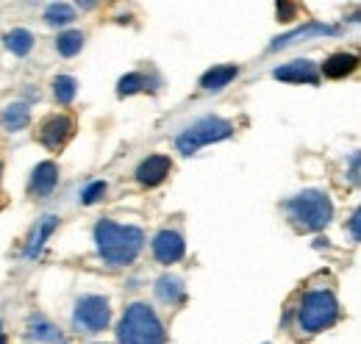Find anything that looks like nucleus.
Instances as JSON below:
<instances>
[{
	"instance_id": "f257e3e1",
	"label": "nucleus",
	"mask_w": 361,
	"mask_h": 344,
	"mask_svg": "<svg viewBox=\"0 0 361 344\" xmlns=\"http://www.w3.org/2000/svg\"><path fill=\"white\" fill-rule=\"evenodd\" d=\"M94 242H97V253L106 264L126 266L142 253L145 233L134 225H117L111 219H100L94 225Z\"/></svg>"
},
{
	"instance_id": "f03ea898",
	"label": "nucleus",
	"mask_w": 361,
	"mask_h": 344,
	"mask_svg": "<svg viewBox=\"0 0 361 344\" xmlns=\"http://www.w3.org/2000/svg\"><path fill=\"white\" fill-rule=\"evenodd\" d=\"M120 344H164V328L156 317V311L145 302H134L126 308L120 328H117Z\"/></svg>"
},
{
	"instance_id": "7ed1b4c3",
	"label": "nucleus",
	"mask_w": 361,
	"mask_h": 344,
	"mask_svg": "<svg viewBox=\"0 0 361 344\" xmlns=\"http://www.w3.org/2000/svg\"><path fill=\"white\" fill-rule=\"evenodd\" d=\"M283 209L298 231H322L334 216V206H331L328 195H322V192H303V195L286 200Z\"/></svg>"
},
{
	"instance_id": "20e7f679",
	"label": "nucleus",
	"mask_w": 361,
	"mask_h": 344,
	"mask_svg": "<svg viewBox=\"0 0 361 344\" xmlns=\"http://www.w3.org/2000/svg\"><path fill=\"white\" fill-rule=\"evenodd\" d=\"M336 317H339V302H336L331 289H317V292L303 295L300 311H298L300 331H306V333L325 331L328 325L336 322Z\"/></svg>"
},
{
	"instance_id": "39448f33",
	"label": "nucleus",
	"mask_w": 361,
	"mask_h": 344,
	"mask_svg": "<svg viewBox=\"0 0 361 344\" xmlns=\"http://www.w3.org/2000/svg\"><path fill=\"white\" fill-rule=\"evenodd\" d=\"M231 133H233V125L228 120H223V117H203V120L192 123L178 136V150L186 153V156H192V153H197L206 145H214V142L228 139Z\"/></svg>"
},
{
	"instance_id": "423d86ee",
	"label": "nucleus",
	"mask_w": 361,
	"mask_h": 344,
	"mask_svg": "<svg viewBox=\"0 0 361 344\" xmlns=\"http://www.w3.org/2000/svg\"><path fill=\"white\" fill-rule=\"evenodd\" d=\"M109 319H111V308H109L106 297L90 295V297H81L75 302V328H81L84 333L103 331L109 325Z\"/></svg>"
},
{
	"instance_id": "0eeeda50",
	"label": "nucleus",
	"mask_w": 361,
	"mask_h": 344,
	"mask_svg": "<svg viewBox=\"0 0 361 344\" xmlns=\"http://www.w3.org/2000/svg\"><path fill=\"white\" fill-rule=\"evenodd\" d=\"M73 130H75L73 117H67V114H53V117L42 120V125L37 128V136H39V142H42L45 147L61 150V147L67 145V139L73 136Z\"/></svg>"
},
{
	"instance_id": "6e6552de",
	"label": "nucleus",
	"mask_w": 361,
	"mask_h": 344,
	"mask_svg": "<svg viewBox=\"0 0 361 344\" xmlns=\"http://www.w3.org/2000/svg\"><path fill=\"white\" fill-rule=\"evenodd\" d=\"M183 250H186V245H183V236L178 231H161L153 239V256L159 264H176L183 258Z\"/></svg>"
},
{
	"instance_id": "1a4fd4ad",
	"label": "nucleus",
	"mask_w": 361,
	"mask_h": 344,
	"mask_svg": "<svg viewBox=\"0 0 361 344\" xmlns=\"http://www.w3.org/2000/svg\"><path fill=\"white\" fill-rule=\"evenodd\" d=\"M173 170V161L167 156H147L139 167H136V180L142 186H159Z\"/></svg>"
},
{
	"instance_id": "9d476101",
	"label": "nucleus",
	"mask_w": 361,
	"mask_h": 344,
	"mask_svg": "<svg viewBox=\"0 0 361 344\" xmlns=\"http://www.w3.org/2000/svg\"><path fill=\"white\" fill-rule=\"evenodd\" d=\"M272 75L278 81H289V84H317V64L309 59H298V61L278 67Z\"/></svg>"
},
{
	"instance_id": "9b49d317",
	"label": "nucleus",
	"mask_w": 361,
	"mask_h": 344,
	"mask_svg": "<svg viewBox=\"0 0 361 344\" xmlns=\"http://www.w3.org/2000/svg\"><path fill=\"white\" fill-rule=\"evenodd\" d=\"M56 183H59V167H56L53 161H42V164L34 170L31 192L39 195V197H45V195H50V192L56 189Z\"/></svg>"
},
{
	"instance_id": "f8f14e48",
	"label": "nucleus",
	"mask_w": 361,
	"mask_h": 344,
	"mask_svg": "<svg viewBox=\"0 0 361 344\" xmlns=\"http://www.w3.org/2000/svg\"><path fill=\"white\" fill-rule=\"evenodd\" d=\"M356 64H359V59L353 53H334L325 59L322 73H325V78H345L356 70Z\"/></svg>"
},
{
	"instance_id": "ddd939ff",
	"label": "nucleus",
	"mask_w": 361,
	"mask_h": 344,
	"mask_svg": "<svg viewBox=\"0 0 361 344\" xmlns=\"http://www.w3.org/2000/svg\"><path fill=\"white\" fill-rule=\"evenodd\" d=\"M236 75H239V67H236V64H220V67H212V70L200 78V86L209 89V92H220V89H226Z\"/></svg>"
},
{
	"instance_id": "4468645a",
	"label": "nucleus",
	"mask_w": 361,
	"mask_h": 344,
	"mask_svg": "<svg viewBox=\"0 0 361 344\" xmlns=\"http://www.w3.org/2000/svg\"><path fill=\"white\" fill-rule=\"evenodd\" d=\"M56 225H59V216L47 214L42 216V222L37 225V231H34V236H31V242H28V250H25V258H37L42 253V247H45L47 236L56 231Z\"/></svg>"
},
{
	"instance_id": "2eb2a0df",
	"label": "nucleus",
	"mask_w": 361,
	"mask_h": 344,
	"mask_svg": "<svg viewBox=\"0 0 361 344\" xmlns=\"http://www.w3.org/2000/svg\"><path fill=\"white\" fill-rule=\"evenodd\" d=\"M28 339H34V342L64 344V333H61V331H59L53 322H47V319H42V317H37V319H31Z\"/></svg>"
},
{
	"instance_id": "dca6fc26",
	"label": "nucleus",
	"mask_w": 361,
	"mask_h": 344,
	"mask_svg": "<svg viewBox=\"0 0 361 344\" xmlns=\"http://www.w3.org/2000/svg\"><path fill=\"white\" fill-rule=\"evenodd\" d=\"M156 297L161 302H167V305H176V302L183 300V283H180V278H173V275L159 278V283H156Z\"/></svg>"
},
{
	"instance_id": "f3484780",
	"label": "nucleus",
	"mask_w": 361,
	"mask_h": 344,
	"mask_svg": "<svg viewBox=\"0 0 361 344\" xmlns=\"http://www.w3.org/2000/svg\"><path fill=\"white\" fill-rule=\"evenodd\" d=\"M3 123L8 130H23L31 123V111L23 106V103H11L6 111H3Z\"/></svg>"
},
{
	"instance_id": "a211bd4d",
	"label": "nucleus",
	"mask_w": 361,
	"mask_h": 344,
	"mask_svg": "<svg viewBox=\"0 0 361 344\" xmlns=\"http://www.w3.org/2000/svg\"><path fill=\"white\" fill-rule=\"evenodd\" d=\"M73 20H75V8L70 3H53V6H47L45 11L47 25H70Z\"/></svg>"
},
{
	"instance_id": "6ab92c4d",
	"label": "nucleus",
	"mask_w": 361,
	"mask_h": 344,
	"mask_svg": "<svg viewBox=\"0 0 361 344\" xmlns=\"http://www.w3.org/2000/svg\"><path fill=\"white\" fill-rule=\"evenodd\" d=\"M6 47H8L14 56H28L31 47H34V37H31L28 31L17 28V31H11V34L6 37Z\"/></svg>"
},
{
	"instance_id": "aec40b11",
	"label": "nucleus",
	"mask_w": 361,
	"mask_h": 344,
	"mask_svg": "<svg viewBox=\"0 0 361 344\" xmlns=\"http://www.w3.org/2000/svg\"><path fill=\"white\" fill-rule=\"evenodd\" d=\"M75 92H78V81L70 78V75H59V78L53 81V94H56V100L64 103V106L75 100Z\"/></svg>"
},
{
	"instance_id": "412c9836",
	"label": "nucleus",
	"mask_w": 361,
	"mask_h": 344,
	"mask_svg": "<svg viewBox=\"0 0 361 344\" xmlns=\"http://www.w3.org/2000/svg\"><path fill=\"white\" fill-rule=\"evenodd\" d=\"M309 34H325V37H334V34H336V28H328V25H309V28H300V31H295V34L283 37V39H275V42L270 44V50H281V47H286L289 42H295V39H300V37H309Z\"/></svg>"
},
{
	"instance_id": "4be33fe9",
	"label": "nucleus",
	"mask_w": 361,
	"mask_h": 344,
	"mask_svg": "<svg viewBox=\"0 0 361 344\" xmlns=\"http://www.w3.org/2000/svg\"><path fill=\"white\" fill-rule=\"evenodd\" d=\"M56 47H59V53L61 56H75V53H81V47H84V34L81 31H67V34H61L59 37V42H56Z\"/></svg>"
},
{
	"instance_id": "5701e85b",
	"label": "nucleus",
	"mask_w": 361,
	"mask_h": 344,
	"mask_svg": "<svg viewBox=\"0 0 361 344\" xmlns=\"http://www.w3.org/2000/svg\"><path fill=\"white\" fill-rule=\"evenodd\" d=\"M150 84L142 73H131V75H126V78H120V84H117V92L120 94H134V92H142L145 86Z\"/></svg>"
},
{
	"instance_id": "b1692460",
	"label": "nucleus",
	"mask_w": 361,
	"mask_h": 344,
	"mask_svg": "<svg viewBox=\"0 0 361 344\" xmlns=\"http://www.w3.org/2000/svg\"><path fill=\"white\" fill-rule=\"evenodd\" d=\"M106 189H109V186H106V180H94V183H90V186L84 189V195H81V203H84V206H92V203H97V200L106 195Z\"/></svg>"
},
{
	"instance_id": "393cba45",
	"label": "nucleus",
	"mask_w": 361,
	"mask_h": 344,
	"mask_svg": "<svg viewBox=\"0 0 361 344\" xmlns=\"http://www.w3.org/2000/svg\"><path fill=\"white\" fill-rule=\"evenodd\" d=\"M295 11H298V6H292V3H278V20H281V23H289V20L295 17Z\"/></svg>"
},
{
	"instance_id": "a878e982",
	"label": "nucleus",
	"mask_w": 361,
	"mask_h": 344,
	"mask_svg": "<svg viewBox=\"0 0 361 344\" xmlns=\"http://www.w3.org/2000/svg\"><path fill=\"white\" fill-rule=\"evenodd\" d=\"M359 219H361L359 211L350 216V233H353V242H359V236H361V233H359Z\"/></svg>"
},
{
	"instance_id": "bb28decb",
	"label": "nucleus",
	"mask_w": 361,
	"mask_h": 344,
	"mask_svg": "<svg viewBox=\"0 0 361 344\" xmlns=\"http://www.w3.org/2000/svg\"><path fill=\"white\" fill-rule=\"evenodd\" d=\"M0 344H6V333H3V325H0Z\"/></svg>"
},
{
	"instance_id": "cd10ccee",
	"label": "nucleus",
	"mask_w": 361,
	"mask_h": 344,
	"mask_svg": "<svg viewBox=\"0 0 361 344\" xmlns=\"http://www.w3.org/2000/svg\"><path fill=\"white\" fill-rule=\"evenodd\" d=\"M0 175H3V164H0Z\"/></svg>"
}]
</instances>
